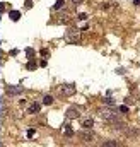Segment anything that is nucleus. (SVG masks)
<instances>
[{"instance_id":"f257e3e1","label":"nucleus","mask_w":140,"mask_h":147,"mask_svg":"<svg viewBox=\"0 0 140 147\" xmlns=\"http://www.w3.org/2000/svg\"><path fill=\"white\" fill-rule=\"evenodd\" d=\"M65 40L68 41V43H79V40H80V31L75 28L68 29L67 33H65Z\"/></svg>"},{"instance_id":"f03ea898","label":"nucleus","mask_w":140,"mask_h":147,"mask_svg":"<svg viewBox=\"0 0 140 147\" xmlns=\"http://www.w3.org/2000/svg\"><path fill=\"white\" fill-rule=\"evenodd\" d=\"M101 116L104 120H108V121H116L118 120L116 113H114L113 109H101Z\"/></svg>"},{"instance_id":"7ed1b4c3","label":"nucleus","mask_w":140,"mask_h":147,"mask_svg":"<svg viewBox=\"0 0 140 147\" xmlns=\"http://www.w3.org/2000/svg\"><path fill=\"white\" fill-rule=\"evenodd\" d=\"M24 92V87L22 85H7V94H14V96H16V94H22Z\"/></svg>"},{"instance_id":"20e7f679","label":"nucleus","mask_w":140,"mask_h":147,"mask_svg":"<svg viewBox=\"0 0 140 147\" xmlns=\"http://www.w3.org/2000/svg\"><path fill=\"white\" fill-rule=\"evenodd\" d=\"M80 139L84 142H91V140H94V133L91 132V128H84L80 132Z\"/></svg>"},{"instance_id":"39448f33","label":"nucleus","mask_w":140,"mask_h":147,"mask_svg":"<svg viewBox=\"0 0 140 147\" xmlns=\"http://www.w3.org/2000/svg\"><path fill=\"white\" fill-rule=\"evenodd\" d=\"M62 94L63 96H72V94H75V85L73 84H65L62 87Z\"/></svg>"},{"instance_id":"423d86ee","label":"nucleus","mask_w":140,"mask_h":147,"mask_svg":"<svg viewBox=\"0 0 140 147\" xmlns=\"http://www.w3.org/2000/svg\"><path fill=\"white\" fill-rule=\"evenodd\" d=\"M67 118H70V120L79 118V109L77 108H68L67 109Z\"/></svg>"},{"instance_id":"0eeeda50","label":"nucleus","mask_w":140,"mask_h":147,"mask_svg":"<svg viewBox=\"0 0 140 147\" xmlns=\"http://www.w3.org/2000/svg\"><path fill=\"white\" fill-rule=\"evenodd\" d=\"M39 108H41V106H39L38 103H31V104L28 106V113H31V115L38 113V111H39Z\"/></svg>"},{"instance_id":"6e6552de","label":"nucleus","mask_w":140,"mask_h":147,"mask_svg":"<svg viewBox=\"0 0 140 147\" xmlns=\"http://www.w3.org/2000/svg\"><path fill=\"white\" fill-rule=\"evenodd\" d=\"M9 16H10L12 21H19V19H21V12H19V10H12Z\"/></svg>"},{"instance_id":"1a4fd4ad","label":"nucleus","mask_w":140,"mask_h":147,"mask_svg":"<svg viewBox=\"0 0 140 147\" xmlns=\"http://www.w3.org/2000/svg\"><path fill=\"white\" fill-rule=\"evenodd\" d=\"M92 125H94V121H92L91 118H87V120L82 121V127H84V128H92Z\"/></svg>"},{"instance_id":"9d476101","label":"nucleus","mask_w":140,"mask_h":147,"mask_svg":"<svg viewBox=\"0 0 140 147\" xmlns=\"http://www.w3.org/2000/svg\"><path fill=\"white\" fill-rule=\"evenodd\" d=\"M63 5H65V2H63V0H56V4L53 5V9H55V10H58V9H62Z\"/></svg>"},{"instance_id":"9b49d317","label":"nucleus","mask_w":140,"mask_h":147,"mask_svg":"<svg viewBox=\"0 0 140 147\" xmlns=\"http://www.w3.org/2000/svg\"><path fill=\"white\" fill-rule=\"evenodd\" d=\"M43 103L50 106V104H53V97H51V96H45V97H43Z\"/></svg>"},{"instance_id":"f8f14e48","label":"nucleus","mask_w":140,"mask_h":147,"mask_svg":"<svg viewBox=\"0 0 140 147\" xmlns=\"http://www.w3.org/2000/svg\"><path fill=\"white\" fill-rule=\"evenodd\" d=\"M103 145H104V147H116V145H118V142H114V140H109V142H104Z\"/></svg>"},{"instance_id":"ddd939ff","label":"nucleus","mask_w":140,"mask_h":147,"mask_svg":"<svg viewBox=\"0 0 140 147\" xmlns=\"http://www.w3.org/2000/svg\"><path fill=\"white\" fill-rule=\"evenodd\" d=\"M28 68H29V70H34V68H36V62H34V60H31V62L28 63Z\"/></svg>"},{"instance_id":"4468645a","label":"nucleus","mask_w":140,"mask_h":147,"mask_svg":"<svg viewBox=\"0 0 140 147\" xmlns=\"http://www.w3.org/2000/svg\"><path fill=\"white\" fill-rule=\"evenodd\" d=\"M104 104H108V106H113V104H114V101H113L111 97H106V99H104Z\"/></svg>"},{"instance_id":"2eb2a0df","label":"nucleus","mask_w":140,"mask_h":147,"mask_svg":"<svg viewBox=\"0 0 140 147\" xmlns=\"http://www.w3.org/2000/svg\"><path fill=\"white\" fill-rule=\"evenodd\" d=\"M31 7H33V2H31V0H26V2H24V9H31Z\"/></svg>"},{"instance_id":"dca6fc26","label":"nucleus","mask_w":140,"mask_h":147,"mask_svg":"<svg viewBox=\"0 0 140 147\" xmlns=\"http://www.w3.org/2000/svg\"><path fill=\"white\" fill-rule=\"evenodd\" d=\"M26 55H28L29 58H33V55H34V51L31 50V48H28V50H26Z\"/></svg>"},{"instance_id":"f3484780","label":"nucleus","mask_w":140,"mask_h":147,"mask_svg":"<svg viewBox=\"0 0 140 147\" xmlns=\"http://www.w3.org/2000/svg\"><path fill=\"white\" fill-rule=\"evenodd\" d=\"M72 133H73V130L70 127H67V128H65V135H72Z\"/></svg>"},{"instance_id":"a211bd4d","label":"nucleus","mask_w":140,"mask_h":147,"mask_svg":"<svg viewBox=\"0 0 140 147\" xmlns=\"http://www.w3.org/2000/svg\"><path fill=\"white\" fill-rule=\"evenodd\" d=\"M120 111H121V113H126V111H128V106H120Z\"/></svg>"},{"instance_id":"6ab92c4d","label":"nucleus","mask_w":140,"mask_h":147,"mask_svg":"<svg viewBox=\"0 0 140 147\" xmlns=\"http://www.w3.org/2000/svg\"><path fill=\"white\" fill-rule=\"evenodd\" d=\"M41 55H43V57H48V55H50V51L45 48V50H41Z\"/></svg>"},{"instance_id":"aec40b11","label":"nucleus","mask_w":140,"mask_h":147,"mask_svg":"<svg viewBox=\"0 0 140 147\" xmlns=\"http://www.w3.org/2000/svg\"><path fill=\"white\" fill-rule=\"evenodd\" d=\"M79 19H80V21H85L87 16H85V14H79Z\"/></svg>"},{"instance_id":"412c9836","label":"nucleus","mask_w":140,"mask_h":147,"mask_svg":"<svg viewBox=\"0 0 140 147\" xmlns=\"http://www.w3.org/2000/svg\"><path fill=\"white\" fill-rule=\"evenodd\" d=\"M28 135H29V137L34 135V130H33V128H29V130H28Z\"/></svg>"},{"instance_id":"4be33fe9","label":"nucleus","mask_w":140,"mask_h":147,"mask_svg":"<svg viewBox=\"0 0 140 147\" xmlns=\"http://www.w3.org/2000/svg\"><path fill=\"white\" fill-rule=\"evenodd\" d=\"M73 4H75V5H79V4H82V0H72Z\"/></svg>"},{"instance_id":"5701e85b","label":"nucleus","mask_w":140,"mask_h":147,"mask_svg":"<svg viewBox=\"0 0 140 147\" xmlns=\"http://www.w3.org/2000/svg\"><path fill=\"white\" fill-rule=\"evenodd\" d=\"M135 4H137V5H140V0H133Z\"/></svg>"}]
</instances>
